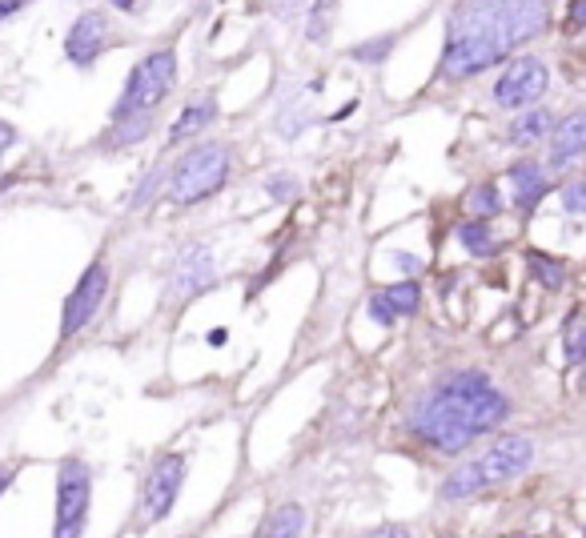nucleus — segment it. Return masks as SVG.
Instances as JSON below:
<instances>
[{
  "label": "nucleus",
  "mask_w": 586,
  "mask_h": 538,
  "mask_svg": "<svg viewBox=\"0 0 586 538\" xmlns=\"http://www.w3.org/2000/svg\"><path fill=\"white\" fill-rule=\"evenodd\" d=\"M530 274H534L546 290H558L562 278H566V274H562V265H558L554 257H546V253H530Z\"/></svg>",
  "instance_id": "b1692460"
},
{
  "label": "nucleus",
  "mask_w": 586,
  "mask_h": 538,
  "mask_svg": "<svg viewBox=\"0 0 586 538\" xmlns=\"http://www.w3.org/2000/svg\"><path fill=\"white\" fill-rule=\"evenodd\" d=\"M466 205H470V213H474V217H482V221H486V217H494V213L502 209V197H498V189H494V185H478V189L466 197Z\"/></svg>",
  "instance_id": "393cba45"
},
{
  "label": "nucleus",
  "mask_w": 586,
  "mask_h": 538,
  "mask_svg": "<svg viewBox=\"0 0 586 538\" xmlns=\"http://www.w3.org/2000/svg\"><path fill=\"white\" fill-rule=\"evenodd\" d=\"M165 181H169V173H165L161 165H157V169H149V173L137 181V189L129 193L125 209H129V213H141V209H149V205H153V197L161 193V185H165Z\"/></svg>",
  "instance_id": "412c9836"
},
{
  "label": "nucleus",
  "mask_w": 586,
  "mask_h": 538,
  "mask_svg": "<svg viewBox=\"0 0 586 538\" xmlns=\"http://www.w3.org/2000/svg\"><path fill=\"white\" fill-rule=\"evenodd\" d=\"M326 13H334V0H318L314 5V17H326Z\"/></svg>",
  "instance_id": "c9c22d12"
},
{
  "label": "nucleus",
  "mask_w": 586,
  "mask_h": 538,
  "mask_svg": "<svg viewBox=\"0 0 586 538\" xmlns=\"http://www.w3.org/2000/svg\"><path fill=\"white\" fill-rule=\"evenodd\" d=\"M402 534H410L406 526H374L370 530V538H402Z\"/></svg>",
  "instance_id": "473e14b6"
},
{
  "label": "nucleus",
  "mask_w": 586,
  "mask_h": 538,
  "mask_svg": "<svg viewBox=\"0 0 586 538\" xmlns=\"http://www.w3.org/2000/svg\"><path fill=\"white\" fill-rule=\"evenodd\" d=\"M17 145V129L13 125H5V121H0V157H5L9 149Z\"/></svg>",
  "instance_id": "2f4dec72"
},
{
  "label": "nucleus",
  "mask_w": 586,
  "mask_h": 538,
  "mask_svg": "<svg viewBox=\"0 0 586 538\" xmlns=\"http://www.w3.org/2000/svg\"><path fill=\"white\" fill-rule=\"evenodd\" d=\"M213 121H217V101H213V97L193 101V105L173 121V129H169V145H185L189 137H197L201 129H209Z\"/></svg>",
  "instance_id": "4468645a"
},
{
  "label": "nucleus",
  "mask_w": 586,
  "mask_h": 538,
  "mask_svg": "<svg viewBox=\"0 0 586 538\" xmlns=\"http://www.w3.org/2000/svg\"><path fill=\"white\" fill-rule=\"evenodd\" d=\"M257 534H265V538H298V534H306V510L298 502L273 506L269 518L257 526Z\"/></svg>",
  "instance_id": "dca6fc26"
},
{
  "label": "nucleus",
  "mask_w": 586,
  "mask_h": 538,
  "mask_svg": "<svg viewBox=\"0 0 586 538\" xmlns=\"http://www.w3.org/2000/svg\"><path fill=\"white\" fill-rule=\"evenodd\" d=\"M181 486H185V454H161L141 482V514L149 522L169 518Z\"/></svg>",
  "instance_id": "6e6552de"
},
{
  "label": "nucleus",
  "mask_w": 586,
  "mask_h": 538,
  "mask_svg": "<svg viewBox=\"0 0 586 538\" xmlns=\"http://www.w3.org/2000/svg\"><path fill=\"white\" fill-rule=\"evenodd\" d=\"M550 85V69L538 57H518L502 69L498 85H494V105L502 109H526L534 105Z\"/></svg>",
  "instance_id": "1a4fd4ad"
},
{
  "label": "nucleus",
  "mask_w": 586,
  "mask_h": 538,
  "mask_svg": "<svg viewBox=\"0 0 586 538\" xmlns=\"http://www.w3.org/2000/svg\"><path fill=\"white\" fill-rule=\"evenodd\" d=\"M105 294H109V265L105 261H93L85 274H81V282L73 286V294L65 298V310H61V342H69L85 326H93V318L105 306Z\"/></svg>",
  "instance_id": "0eeeda50"
},
{
  "label": "nucleus",
  "mask_w": 586,
  "mask_h": 538,
  "mask_svg": "<svg viewBox=\"0 0 586 538\" xmlns=\"http://www.w3.org/2000/svg\"><path fill=\"white\" fill-rule=\"evenodd\" d=\"M530 462H534V442H530L526 434H502V438H494V446L478 458V470H482L486 486H502V482L526 474Z\"/></svg>",
  "instance_id": "9d476101"
},
{
  "label": "nucleus",
  "mask_w": 586,
  "mask_h": 538,
  "mask_svg": "<svg viewBox=\"0 0 586 538\" xmlns=\"http://www.w3.org/2000/svg\"><path fill=\"white\" fill-rule=\"evenodd\" d=\"M390 261H394V265L402 269L406 278H418V274H422V257H414V253H394Z\"/></svg>",
  "instance_id": "c756f323"
},
{
  "label": "nucleus",
  "mask_w": 586,
  "mask_h": 538,
  "mask_svg": "<svg viewBox=\"0 0 586 538\" xmlns=\"http://www.w3.org/2000/svg\"><path fill=\"white\" fill-rule=\"evenodd\" d=\"M265 193H269L273 201H293V197H302V181L293 177V173H273V177L265 181Z\"/></svg>",
  "instance_id": "a878e982"
},
{
  "label": "nucleus",
  "mask_w": 586,
  "mask_h": 538,
  "mask_svg": "<svg viewBox=\"0 0 586 538\" xmlns=\"http://www.w3.org/2000/svg\"><path fill=\"white\" fill-rule=\"evenodd\" d=\"M562 209L566 213H586V181L562 189Z\"/></svg>",
  "instance_id": "cd10ccee"
},
{
  "label": "nucleus",
  "mask_w": 586,
  "mask_h": 538,
  "mask_svg": "<svg viewBox=\"0 0 586 538\" xmlns=\"http://www.w3.org/2000/svg\"><path fill=\"white\" fill-rule=\"evenodd\" d=\"M173 85H177V53L169 45L153 49L129 73V81H125V89H121V97L113 105V121L133 117V113H157V105L173 93Z\"/></svg>",
  "instance_id": "20e7f679"
},
{
  "label": "nucleus",
  "mask_w": 586,
  "mask_h": 538,
  "mask_svg": "<svg viewBox=\"0 0 586 538\" xmlns=\"http://www.w3.org/2000/svg\"><path fill=\"white\" fill-rule=\"evenodd\" d=\"M33 5V0H0V25H5V21H13L21 9H29Z\"/></svg>",
  "instance_id": "7c9ffc66"
},
{
  "label": "nucleus",
  "mask_w": 586,
  "mask_h": 538,
  "mask_svg": "<svg viewBox=\"0 0 586 538\" xmlns=\"http://www.w3.org/2000/svg\"><path fill=\"white\" fill-rule=\"evenodd\" d=\"M370 318H374L382 330H390V326H394L402 314L390 306V298H386V294H374V298H370Z\"/></svg>",
  "instance_id": "bb28decb"
},
{
  "label": "nucleus",
  "mask_w": 586,
  "mask_h": 538,
  "mask_svg": "<svg viewBox=\"0 0 586 538\" xmlns=\"http://www.w3.org/2000/svg\"><path fill=\"white\" fill-rule=\"evenodd\" d=\"M217 282V257L205 241H189L177 249L173 265H169V282H165V294L169 302H189L197 294H205L209 286Z\"/></svg>",
  "instance_id": "423d86ee"
},
{
  "label": "nucleus",
  "mask_w": 586,
  "mask_h": 538,
  "mask_svg": "<svg viewBox=\"0 0 586 538\" xmlns=\"http://www.w3.org/2000/svg\"><path fill=\"white\" fill-rule=\"evenodd\" d=\"M510 181H514V205L522 209V213H530L542 197H546V173H542V165H534V161H518V165H510Z\"/></svg>",
  "instance_id": "ddd939ff"
},
{
  "label": "nucleus",
  "mask_w": 586,
  "mask_h": 538,
  "mask_svg": "<svg viewBox=\"0 0 586 538\" xmlns=\"http://www.w3.org/2000/svg\"><path fill=\"white\" fill-rule=\"evenodd\" d=\"M550 25L546 0H462L446 21V45L438 73L446 81H466L498 61H506L526 41L542 37Z\"/></svg>",
  "instance_id": "f257e3e1"
},
{
  "label": "nucleus",
  "mask_w": 586,
  "mask_h": 538,
  "mask_svg": "<svg viewBox=\"0 0 586 538\" xmlns=\"http://www.w3.org/2000/svg\"><path fill=\"white\" fill-rule=\"evenodd\" d=\"M458 241H462V249L466 253H474V257H490L498 245H494V233L486 229V221L482 217H474V221H466V225H458Z\"/></svg>",
  "instance_id": "aec40b11"
},
{
  "label": "nucleus",
  "mask_w": 586,
  "mask_h": 538,
  "mask_svg": "<svg viewBox=\"0 0 586 538\" xmlns=\"http://www.w3.org/2000/svg\"><path fill=\"white\" fill-rule=\"evenodd\" d=\"M586 153V113H570L550 133V165L566 169Z\"/></svg>",
  "instance_id": "f8f14e48"
},
{
  "label": "nucleus",
  "mask_w": 586,
  "mask_h": 538,
  "mask_svg": "<svg viewBox=\"0 0 586 538\" xmlns=\"http://www.w3.org/2000/svg\"><path fill=\"white\" fill-rule=\"evenodd\" d=\"M566 358H570V362H582V358H586V326H574V330L566 334Z\"/></svg>",
  "instance_id": "c85d7f7f"
},
{
  "label": "nucleus",
  "mask_w": 586,
  "mask_h": 538,
  "mask_svg": "<svg viewBox=\"0 0 586 538\" xmlns=\"http://www.w3.org/2000/svg\"><path fill=\"white\" fill-rule=\"evenodd\" d=\"M394 45H398V37H394V33H382V37H374V41H366V45H354L350 57L362 61V65H382V61L394 53Z\"/></svg>",
  "instance_id": "4be33fe9"
},
{
  "label": "nucleus",
  "mask_w": 586,
  "mask_h": 538,
  "mask_svg": "<svg viewBox=\"0 0 586 538\" xmlns=\"http://www.w3.org/2000/svg\"><path fill=\"white\" fill-rule=\"evenodd\" d=\"M478 490H486V478H482V470H478V458L474 462H462V466H454L446 478H442V498L446 502H462V498H470V494H478Z\"/></svg>",
  "instance_id": "a211bd4d"
},
{
  "label": "nucleus",
  "mask_w": 586,
  "mask_h": 538,
  "mask_svg": "<svg viewBox=\"0 0 586 538\" xmlns=\"http://www.w3.org/2000/svg\"><path fill=\"white\" fill-rule=\"evenodd\" d=\"M554 133V117L546 113V109H530V113H522L514 125H510V145L514 149H530V145H538L542 137H550Z\"/></svg>",
  "instance_id": "f3484780"
},
{
  "label": "nucleus",
  "mask_w": 586,
  "mask_h": 538,
  "mask_svg": "<svg viewBox=\"0 0 586 538\" xmlns=\"http://www.w3.org/2000/svg\"><path fill=\"white\" fill-rule=\"evenodd\" d=\"M506 414L510 402L502 398V390H494L486 374L462 370L422 394V402L410 414V430L442 454H462L474 438L490 434Z\"/></svg>",
  "instance_id": "f03ea898"
},
{
  "label": "nucleus",
  "mask_w": 586,
  "mask_h": 538,
  "mask_svg": "<svg viewBox=\"0 0 586 538\" xmlns=\"http://www.w3.org/2000/svg\"><path fill=\"white\" fill-rule=\"evenodd\" d=\"M89 502H93V470L81 458H65L61 470H57V522H53V534L57 538H77L85 530Z\"/></svg>",
  "instance_id": "39448f33"
},
{
  "label": "nucleus",
  "mask_w": 586,
  "mask_h": 538,
  "mask_svg": "<svg viewBox=\"0 0 586 538\" xmlns=\"http://www.w3.org/2000/svg\"><path fill=\"white\" fill-rule=\"evenodd\" d=\"M153 133V113H133V117H117L113 133L105 137V149H133Z\"/></svg>",
  "instance_id": "6ab92c4d"
},
{
  "label": "nucleus",
  "mask_w": 586,
  "mask_h": 538,
  "mask_svg": "<svg viewBox=\"0 0 586 538\" xmlns=\"http://www.w3.org/2000/svg\"><path fill=\"white\" fill-rule=\"evenodd\" d=\"M117 9H137V0H113Z\"/></svg>",
  "instance_id": "4c0bfd02"
},
{
  "label": "nucleus",
  "mask_w": 586,
  "mask_h": 538,
  "mask_svg": "<svg viewBox=\"0 0 586 538\" xmlns=\"http://www.w3.org/2000/svg\"><path fill=\"white\" fill-rule=\"evenodd\" d=\"M225 342H229V334H225V330H213V334H209V346H225Z\"/></svg>",
  "instance_id": "e433bc0d"
},
{
  "label": "nucleus",
  "mask_w": 586,
  "mask_h": 538,
  "mask_svg": "<svg viewBox=\"0 0 586 538\" xmlns=\"http://www.w3.org/2000/svg\"><path fill=\"white\" fill-rule=\"evenodd\" d=\"M310 121H314L310 105H306L298 93H289V97H281V105H277V121H273V129H277L281 141H298V137L306 133Z\"/></svg>",
  "instance_id": "2eb2a0df"
},
{
  "label": "nucleus",
  "mask_w": 586,
  "mask_h": 538,
  "mask_svg": "<svg viewBox=\"0 0 586 538\" xmlns=\"http://www.w3.org/2000/svg\"><path fill=\"white\" fill-rule=\"evenodd\" d=\"M570 25H574V29L586 25V0H574V5H570Z\"/></svg>",
  "instance_id": "72a5a7b5"
},
{
  "label": "nucleus",
  "mask_w": 586,
  "mask_h": 538,
  "mask_svg": "<svg viewBox=\"0 0 586 538\" xmlns=\"http://www.w3.org/2000/svg\"><path fill=\"white\" fill-rule=\"evenodd\" d=\"M233 173V149L221 145V141H205V145H193L173 169H169V181H165V197L173 205H201L209 201L213 193L225 189Z\"/></svg>",
  "instance_id": "7ed1b4c3"
},
{
  "label": "nucleus",
  "mask_w": 586,
  "mask_h": 538,
  "mask_svg": "<svg viewBox=\"0 0 586 538\" xmlns=\"http://www.w3.org/2000/svg\"><path fill=\"white\" fill-rule=\"evenodd\" d=\"M13 474H17V466H0V494L13 486Z\"/></svg>",
  "instance_id": "f704fd0d"
},
{
  "label": "nucleus",
  "mask_w": 586,
  "mask_h": 538,
  "mask_svg": "<svg viewBox=\"0 0 586 538\" xmlns=\"http://www.w3.org/2000/svg\"><path fill=\"white\" fill-rule=\"evenodd\" d=\"M109 37H113L109 17L97 13V9H89V13H81V17L73 21V29H69V37H65V57H69L77 69H93V65L101 61V53L109 49Z\"/></svg>",
  "instance_id": "9b49d317"
},
{
  "label": "nucleus",
  "mask_w": 586,
  "mask_h": 538,
  "mask_svg": "<svg viewBox=\"0 0 586 538\" xmlns=\"http://www.w3.org/2000/svg\"><path fill=\"white\" fill-rule=\"evenodd\" d=\"M382 294L390 298V306H394L398 314H418V306H422V290H418L414 278H406V282H398V286H390V290H382Z\"/></svg>",
  "instance_id": "5701e85b"
}]
</instances>
